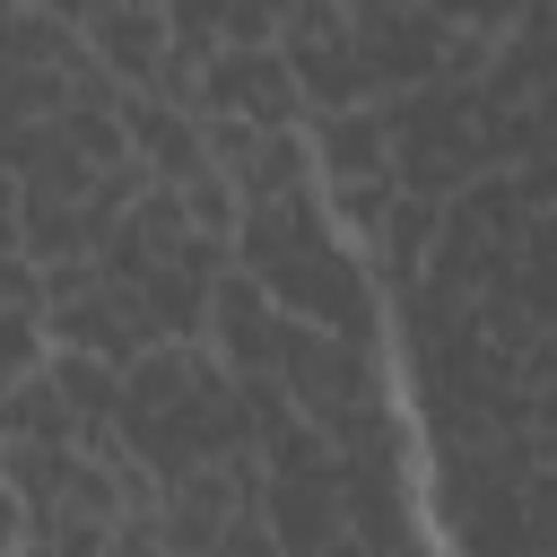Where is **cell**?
Returning a JSON list of instances; mask_svg holds the SVG:
<instances>
[{"label":"cell","instance_id":"obj_4","mask_svg":"<svg viewBox=\"0 0 557 557\" xmlns=\"http://www.w3.org/2000/svg\"><path fill=\"white\" fill-rule=\"evenodd\" d=\"M392 122V174L409 191H461L470 174H487V131H479V78H418L400 96H374Z\"/></svg>","mask_w":557,"mask_h":557},{"label":"cell","instance_id":"obj_2","mask_svg":"<svg viewBox=\"0 0 557 557\" xmlns=\"http://www.w3.org/2000/svg\"><path fill=\"white\" fill-rule=\"evenodd\" d=\"M479 131L496 165H522L557 139V0H522L479 70Z\"/></svg>","mask_w":557,"mask_h":557},{"label":"cell","instance_id":"obj_3","mask_svg":"<svg viewBox=\"0 0 557 557\" xmlns=\"http://www.w3.org/2000/svg\"><path fill=\"white\" fill-rule=\"evenodd\" d=\"M522 479H531V426L435 435V505L461 548H522Z\"/></svg>","mask_w":557,"mask_h":557},{"label":"cell","instance_id":"obj_22","mask_svg":"<svg viewBox=\"0 0 557 557\" xmlns=\"http://www.w3.org/2000/svg\"><path fill=\"white\" fill-rule=\"evenodd\" d=\"M183 191V209H191V226H209V235H235V218H244V200H235V183L218 174V165H200L191 183H174Z\"/></svg>","mask_w":557,"mask_h":557},{"label":"cell","instance_id":"obj_9","mask_svg":"<svg viewBox=\"0 0 557 557\" xmlns=\"http://www.w3.org/2000/svg\"><path fill=\"white\" fill-rule=\"evenodd\" d=\"M209 131V165L235 183V200H270L313 183V139L305 122H244V113H200Z\"/></svg>","mask_w":557,"mask_h":557},{"label":"cell","instance_id":"obj_28","mask_svg":"<svg viewBox=\"0 0 557 557\" xmlns=\"http://www.w3.org/2000/svg\"><path fill=\"white\" fill-rule=\"evenodd\" d=\"M17 218H26V183L0 165V252H17Z\"/></svg>","mask_w":557,"mask_h":557},{"label":"cell","instance_id":"obj_18","mask_svg":"<svg viewBox=\"0 0 557 557\" xmlns=\"http://www.w3.org/2000/svg\"><path fill=\"white\" fill-rule=\"evenodd\" d=\"M0 435H44V444H70L78 435V418H70V400H61V383L44 366L17 374V383H0Z\"/></svg>","mask_w":557,"mask_h":557},{"label":"cell","instance_id":"obj_7","mask_svg":"<svg viewBox=\"0 0 557 557\" xmlns=\"http://www.w3.org/2000/svg\"><path fill=\"white\" fill-rule=\"evenodd\" d=\"M270 374H278L287 400L331 435L357 400H374V339H348V331H322V322H296V313H287Z\"/></svg>","mask_w":557,"mask_h":557},{"label":"cell","instance_id":"obj_17","mask_svg":"<svg viewBox=\"0 0 557 557\" xmlns=\"http://www.w3.org/2000/svg\"><path fill=\"white\" fill-rule=\"evenodd\" d=\"M339 505H348V548H409L418 540L409 470H357V461H339Z\"/></svg>","mask_w":557,"mask_h":557},{"label":"cell","instance_id":"obj_24","mask_svg":"<svg viewBox=\"0 0 557 557\" xmlns=\"http://www.w3.org/2000/svg\"><path fill=\"white\" fill-rule=\"evenodd\" d=\"M522 548H557V461H531L522 479Z\"/></svg>","mask_w":557,"mask_h":557},{"label":"cell","instance_id":"obj_5","mask_svg":"<svg viewBox=\"0 0 557 557\" xmlns=\"http://www.w3.org/2000/svg\"><path fill=\"white\" fill-rule=\"evenodd\" d=\"M531 200H522V183H513V165H487V174H470L461 191H444V218H435V252H426V278H444V287H461V296H487V287H505L513 278V252H522V235H531Z\"/></svg>","mask_w":557,"mask_h":557},{"label":"cell","instance_id":"obj_15","mask_svg":"<svg viewBox=\"0 0 557 557\" xmlns=\"http://www.w3.org/2000/svg\"><path fill=\"white\" fill-rule=\"evenodd\" d=\"M305 139H313V174L322 183L392 174V122H383V104H322V113H305Z\"/></svg>","mask_w":557,"mask_h":557},{"label":"cell","instance_id":"obj_23","mask_svg":"<svg viewBox=\"0 0 557 557\" xmlns=\"http://www.w3.org/2000/svg\"><path fill=\"white\" fill-rule=\"evenodd\" d=\"M200 61H209V52H191V44H165V52H157V70H148V96H165V104L200 113Z\"/></svg>","mask_w":557,"mask_h":557},{"label":"cell","instance_id":"obj_1","mask_svg":"<svg viewBox=\"0 0 557 557\" xmlns=\"http://www.w3.org/2000/svg\"><path fill=\"white\" fill-rule=\"evenodd\" d=\"M235 261L270 287L278 313L296 322H322V331H348V339H374L383 331V287L366 270V252L339 244V218L313 183L296 191H270V200H244L235 218Z\"/></svg>","mask_w":557,"mask_h":557},{"label":"cell","instance_id":"obj_26","mask_svg":"<svg viewBox=\"0 0 557 557\" xmlns=\"http://www.w3.org/2000/svg\"><path fill=\"white\" fill-rule=\"evenodd\" d=\"M278 17H287V0H235L218 44H278Z\"/></svg>","mask_w":557,"mask_h":557},{"label":"cell","instance_id":"obj_14","mask_svg":"<svg viewBox=\"0 0 557 557\" xmlns=\"http://www.w3.org/2000/svg\"><path fill=\"white\" fill-rule=\"evenodd\" d=\"M78 44H87L122 87H148V70H157V52L174 44V26H165V9H148V0H96V9L78 17Z\"/></svg>","mask_w":557,"mask_h":557},{"label":"cell","instance_id":"obj_21","mask_svg":"<svg viewBox=\"0 0 557 557\" xmlns=\"http://www.w3.org/2000/svg\"><path fill=\"white\" fill-rule=\"evenodd\" d=\"M44 348H52L44 313H26V305H0V383L35 374V366H44Z\"/></svg>","mask_w":557,"mask_h":557},{"label":"cell","instance_id":"obj_32","mask_svg":"<svg viewBox=\"0 0 557 557\" xmlns=\"http://www.w3.org/2000/svg\"><path fill=\"white\" fill-rule=\"evenodd\" d=\"M148 9H165V0H148Z\"/></svg>","mask_w":557,"mask_h":557},{"label":"cell","instance_id":"obj_20","mask_svg":"<svg viewBox=\"0 0 557 557\" xmlns=\"http://www.w3.org/2000/svg\"><path fill=\"white\" fill-rule=\"evenodd\" d=\"M70 453H78V444H44V435H9V487H17L26 505H44V496H61V479H70Z\"/></svg>","mask_w":557,"mask_h":557},{"label":"cell","instance_id":"obj_31","mask_svg":"<svg viewBox=\"0 0 557 557\" xmlns=\"http://www.w3.org/2000/svg\"><path fill=\"white\" fill-rule=\"evenodd\" d=\"M0 479H9V435H0Z\"/></svg>","mask_w":557,"mask_h":557},{"label":"cell","instance_id":"obj_19","mask_svg":"<svg viewBox=\"0 0 557 557\" xmlns=\"http://www.w3.org/2000/svg\"><path fill=\"white\" fill-rule=\"evenodd\" d=\"M44 374L61 383V400H70V418H113V400H122V366H104L96 348H44Z\"/></svg>","mask_w":557,"mask_h":557},{"label":"cell","instance_id":"obj_27","mask_svg":"<svg viewBox=\"0 0 557 557\" xmlns=\"http://www.w3.org/2000/svg\"><path fill=\"white\" fill-rule=\"evenodd\" d=\"M513 183H522V200H531V209H557V139H548V148H531V157L513 165Z\"/></svg>","mask_w":557,"mask_h":557},{"label":"cell","instance_id":"obj_6","mask_svg":"<svg viewBox=\"0 0 557 557\" xmlns=\"http://www.w3.org/2000/svg\"><path fill=\"white\" fill-rule=\"evenodd\" d=\"M44 331L61 339V348H96L104 366H131L139 348H157L165 331H157V313H148V296L131 287V278H113L96 252H87V270L70 278V287H52L44 296Z\"/></svg>","mask_w":557,"mask_h":557},{"label":"cell","instance_id":"obj_16","mask_svg":"<svg viewBox=\"0 0 557 557\" xmlns=\"http://www.w3.org/2000/svg\"><path fill=\"white\" fill-rule=\"evenodd\" d=\"M435 218H444V200L435 191H392V209L374 218V235H357V252H366V270H374V287L392 296V287H409L418 270H426V252H435Z\"/></svg>","mask_w":557,"mask_h":557},{"label":"cell","instance_id":"obj_30","mask_svg":"<svg viewBox=\"0 0 557 557\" xmlns=\"http://www.w3.org/2000/svg\"><path fill=\"white\" fill-rule=\"evenodd\" d=\"M35 9H52V17H70V26H78V17L96 9V0H35Z\"/></svg>","mask_w":557,"mask_h":557},{"label":"cell","instance_id":"obj_25","mask_svg":"<svg viewBox=\"0 0 557 557\" xmlns=\"http://www.w3.org/2000/svg\"><path fill=\"white\" fill-rule=\"evenodd\" d=\"M218 557H278V531H270L261 496H244V505L218 522Z\"/></svg>","mask_w":557,"mask_h":557},{"label":"cell","instance_id":"obj_12","mask_svg":"<svg viewBox=\"0 0 557 557\" xmlns=\"http://www.w3.org/2000/svg\"><path fill=\"white\" fill-rule=\"evenodd\" d=\"M278 331H287V313L270 305V287H261L244 261H226L218 287H209V322H200V339H209L235 374H252V366H278Z\"/></svg>","mask_w":557,"mask_h":557},{"label":"cell","instance_id":"obj_8","mask_svg":"<svg viewBox=\"0 0 557 557\" xmlns=\"http://www.w3.org/2000/svg\"><path fill=\"white\" fill-rule=\"evenodd\" d=\"M278 52H287V70H296V87H305V113H322V104H374V96H366V61H357V17H348V0H287Z\"/></svg>","mask_w":557,"mask_h":557},{"label":"cell","instance_id":"obj_29","mask_svg":"<svg viewBox=\"0 0 557 557\" xmlns=\"http://www.w3.org/2000/svg\"><path fill=\"white\" fill-rule=\"evenodd\" d=\"M9 548H26V496L0 479V557H9Z\"/></svg>","mask_w":557,"mask_h":557},{"label":"cell","instance_id":"obj_10","mask_svg":"<svg viewBox=\"0 0 557 557\" xmlns=\"http://www.w3.org/2000/svg\"><path fill=\"white\" fill-rule=\"evenodd\" d=\"M200 113H244V122H305V87L278 44H218L200 61Z\"/></svg>","mask_w":557,"mask_h":557},{"label":"cell","instance_id":"obj_13","mask_svg":"<svg viewBox=\"0 0 557 557\" xmlns=\"http://www.w3.org/2000/svg\"><path fill=\"white\" fill-rule=\"evenodd\" d=\"M122 139H131V157L148 165V183H191L200 165H209V131H200V113H183V104H165V96H148V87H122Z\"/></svg>","mask_w":557,"mask_h":557},{"label":"cell","instance_id":"obj_11","mask_svg":"<svg viewBox=\"0 0 557 557\" xmlns=\"http://www.w3.org/2000/svg\"><path fill=\"white\" fill-rule=\"evenodd\" d=\"M261 513H270V531H278V557H322V548H348L339 470H261Z\"/></svg>","mask_w":557,"mask_h":557}]
</instances>
